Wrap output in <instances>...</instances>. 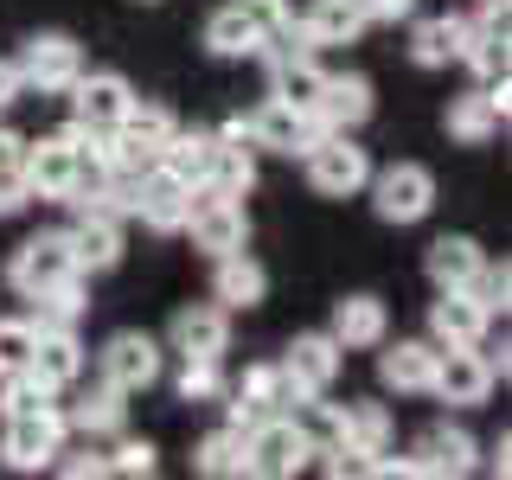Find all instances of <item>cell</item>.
Masks as SVG:
<instances>
[{"instance_id": "cell-1", "label": "cell", "mask_w": 512, "mask_h": 480, "mask_svg": "<svg viewBox=\"0 0 512 480\" xmlns=\"http://www.w3.org/2000/svg\"><path fill=\"white\" fill-rule=\"evenodd\" d=\"M308 455L314 448L301 442V429L288 423V416H256V423L244 429V474L256 480H288V474H301L308 468Z\"/></svg>"}, {"instance_id": "cell-2", "label": "cell", "mask_w": 512, "mask_h": 480, "mask_svg": "<svg viewBox=\"0 0 512 480\" xmlns=\"http://www.w3.org/2000/svg\"><path fill=\"white\" fill-rule=\"evenodd\" d=\"M13 288L32 301V295H45V288H58V282H71V276H84L77 269V256H71V231H39V237H26L20 250H13Z\"/></svg>"}, {"instance_id": "cell-3", "label": "cell", "mask_w": 512, "mask_h": 480, "mask_svg": "<svg viewBox=\"0 0 512 480\" xmlns=\"http://www.w3.org/2000/svg\"><path fill=\"white\" fill-rule=\"evenodd\" d=\"M58 448H64V410L58 404L7 416V436H0V461L7 468H52Z\"/></svg>"}, {"instance_id": "cell-4", "label": "cell", "mask_w": 512, "mask_h": 480, "mask_svg": "<svg viewBox=\"0 0 512 480\" xmlns=\"http://www.w3.org/2000/svg\"><path fill=\"white\" fill-rule=\"evenodd\" d=\"M308 180H314V192H327V199H352V192L372 180V160H365V148L346 141V128H327L308 148Z\"/></svg>"}, {"instance_id": "cell-5", "label": "cell", "mask_w": 512, "mask_h": 480, "mask_svg": "<svg viewBox=\"0 0 512 480\" xmlns=\"http://www.w3.org/2000/svg\"><path fill=\"white\" fill-rule=\"evenodd\" d=\"M186 231H192V244H199L205 256H231V250H244L250 224H244V205L237 199H224V192H212V186H192Z\"/></svg>"}, {"instance_id": "cell-6", "label": "cell", "mask_w": 512, "mask_h": 480, "mask_svg": "<svg viewBox=\"0 0 512 480\" xmlns=\"http://www.w3.org/2000/svg\"><path fill=\"white\" fill-rule=\"evenodd\" d=\"M372 186V205H378V218L384 224H416V218H429V205H436V180H429V167H384L378 180H365Z\"/></svg>"}, {"instance_id": "cell-7", "label": "cell", "mask_w": 512, "mask_h": 480, "mask_svg": "<svg viewBox=\"0 0 512 480\" xmlns=\"http://www.w3.org/2000/svg\"><path fill=\"white\" fill-rule=\"evenodd\" d=\"M244 135H250V148H276V154H308L327 128L314 122V109H288L269 96L256 116H244Z\"/></svg>"}, {"instance_id": "cell-8", "label": "cell", "mask_w": 512, "mask_h": 480, "mask_svg": "<svg viewBox=\"0 0 512 480\" xmlns=\"http://www.w3.org/2000/svg\"><path fill=\"white\" fill-rule=\"evenodd\" d=\"M186 212H192V186L180 173H167L160 160L148 173H135V218L148 231H186Z\"/></svg>"}, {"instance_id": "cell-9", "label": "cell", "mask_w": 512, "mask_h": 480, "mask_svg": "<svg viewBox=\"0 0 512 480\" xmlns=\"http://www.w3.org/2000/svg\"><path fill=\"white\" fill-rule=\"evenodd\" d=\"M20 167H26L32 199H71L84 154H77V141H71V135H45L39 148H26V154H20Z\"/></svg>"}, {"instance_id": "cell-10", "label": "cell", "mask_w": 512, "mask_h": 480, "mask_svg": "<svg viewBox=\"0 0 512 480\" xmlns=\"http://www.w3.org/2000/svg\"><path fill=\"white\" fill-rule=\"evenodd\" d=\"M429 391H436L442 404H487V391H493V359H480L474 346H442Z\"/></svg>"}, {"instance_id": "cell-11", "label": "cell", "mask_w": 512, "mask_h": 480, "mask_svg": "<svg viewBox=\"0 0 512 480\" xmlns=\"http://www.w3.org/2000/svg\"><path fill=\"white\" fill-rule=\"evenodd\" d=\"M128 103H135V90H128V77H116V71H77L71 77V109H77L84 128H116Z\"/></svg>"}, {"instance_id": "cell-12", "label": "cell", "mask_w": 512, "mask_h": 480, "mask_svg": "<svg viewBox=\"0 0 512 480\" xmlns=\"http://www.w3.org/2000/svg\"><path fill=\"white\" fill-rule=\"evenodd\" d=\"M84 71V52H77V39H64V32H39V39H26V58H20V84H39V90H71V77Z\"/></svg>"}, {"instance_id": "cell-13", "label": "cell", "mask_w": 512, "mask_h": 480, "mask_svg": "<svg viewBox=\"0 0 512 480\" xmlns=\"http://www.w3.org/2000/svg\"><path fill=\"white\" fill-rule=\"evenodd\" d=\"M160 378V346L148 333H116V340L103 346V384H116V391H148Z\"/></svg>"}, {"instance_id": "cell-14", "label": "cell", "mask_w": 512, "mask_h": 480, "mask_svg": "<svg viewBox=\"0 0 512 480\" xmlns=\"http://www.w3.org/2000/svg\"><path fill=\"white\" fill-rule=\"evenodd\" d=\"M487 308L468 295V288H442V301L429 308V340L436 346H480V333H487Z\"/></svg>"}, {"instance_id": "cell-15", "label": "cell", "mask_w": 512, "mask_h": 480, "mask_svg": "<svg viewBox=\"0 0 512 480\" xmlns=\"http://www.w3.org/2000/svg\"><path fill=\"white\" fill-rule=\"evenodd\" d=\"M340 359H346V346L333 340V333H301V340L288 346V359H282V365H288V378H295L301 391H314V397H320L333 378H340Z\"/></svg>"}, {"instance_id": "cell-16", "label": "cell", "mask_w": 512, "mask_h": 480, "mask_svg": "<svg viewBox=\"0 0 512 480\" xmlns=\"http://www.w3.org/2000/svg\"><path fill=\"white\" fill-rule=\"evenodd\" d=\"M224 346H231L224 308H180L173 314V352H180V359H218Z\"/></svg>"}, {"instance_id": "cell-17", "label": "cell", "mask_w": 512, "mask_h": 480, "mask_svg": "<svg viewBox=\"0 0 512 480\" xmlns=\"http://www.w3.org/2000/svg\"><path fill=\"white\" fill-rule=\"evenodd\" d=\"M32 378H45L52 391H64V384H77V372H84V346H77L71 327H45L39 340H32Z\"/></svg>"}, {"instance_id": "cell-18", "label": "cell", "mask_w": 512, "mask_h": 480, "mask_svg": "<svg viewBox=\"0 0 512 480\" xmlns=\"http://www.w3.org/2000/svg\"><path fill=\"white\" fill-rule=\"evenodd\" d=\"M474 468H480V448L455 423H436L423 436V448H416V474H474Z\"/></svg>"}, {"instance_id": "cell-19", "label": "cell", "mask_w": 512, "mask_h": 480, "mask_svg": "<svg viewBox=\"0 0 512 480\" xmlns=\"http://www.w3.org/2000/svg\"><path fill=\"white\" fill-rule=\"evenodd\" d=\"M372 116V84L365 77H327L314 96V122L320 128H359Z\"/></svg>"}, {"instance_id": "cell-20", "label": "cell", "mask_w": 512, "mask_h": 480, "mask_svg": "<svg viewBox=\"0 0 512 480\" xmlns=\"http://www.w3.org/2000/svg\"><path fill=\"white\" fill-rule=\"evenodd\" d=\"M71 256H77V269H84V276H96V269H116L122 263V218L84 212V218H77V231H71Z\"/></svg>"}, {"instance_id": "cell-21", "label": "cell", "mask_w": 512, "mask_h": 480, "mask_svg": "<svg viewBox=\"0 0 512 480\" xmlns=\"http://www.w3.org/2000/svg\"><path fill=\"white\" fill-rule=\"evenodd\" d=\"M333 448H352L359 461H372L391 448V410L384 404H340V442Z\"/></svg>"}, {"instance_id": "cell-22", "label": "cell", "mask_w": 512, "mask_h": 480, "mask_svg": "<svg viewBox=\"0 0 512 480\" xmlns=\"http://www.w3.org/2000/svg\"><path fill=\"white\" fill-rule=\"evenodd\" d=\"M436 340H397L391 352L378 359V378L391 384V391H429V378H436Z\"/></svg>"}, {"instance_id": "cell-23", "label": "cell", "mask_w": 512, "mask_h": 480, "mask_svg": "<svg viewBox=\"0 0 512 480\" xmlns=\"http://www.w3.org/2000/svg\"><path fill=\"white\" fill-rule=\"evenodd\" d=\"M365 26H372V20H365L359 0H314V7L301 13V32H308V45H352Z\"/></svg>"}, {"instance_id": "cell-24", "label": "cell", "mask_w": 512, "mask_h": 480, "mask_svg": "<svg viewBox=\"0 0 512 480\" xmlns=\"http://www.w3.org/2000/svg\"><path fill=\"white\" fill-rule=\"evenodd\" d=\"M212 154H218V135H205V128H173L167 148H160V167L180 173L186 186H205V173H212Z\"/></svg>"}, {"instance_id": "cell-25", "label": "cell", "mask_w": 512, "mask_h": 480, "mask_svg": "<svg viewBox=\"0 0 512 480\" xmlns=\"http://www.w3.org/2000/svg\"><path fill=\"white\" fill-rule=\"evenodd\" d=\"M500 122H506V109L493 103L487 90H468V96H455V103H448V135L468 141V148L493 141V135H500Z\"/></svg>"}, {"instance_id": "cell-26", "label": "cell", "mask_w": 512, "mask_h": 480, "mask_svg": "<svg viewBox=\"0 0 512 480\" xmlns=\"http://www.w3.org/2000/svg\"><path fill=\"white\" fill-rule=\"evenodd\" d=\"M480 263H487V256H480L474 237H436V244H429V282L436 288H468L480 276Z\"/></svg>"}, {"instance_id": "cell-27", "label": "cell", "mask_w": 512, "mask_h": 480, "mask_svg": "<svg viewBox=\"0 0 512 480\" xmlns=\"http://www.w3.org/2000/svg\"><path fill=\"white\" fill-rule=\"evenodd\" d=\"M384 301H372V295H346L340 308H333V340L340 346H384Z\"/></svg>"}, {"instance_id": "cell-28", "label": "cell", "mask_w": 512, "mask_h": 480, "mask_svg": "<svg viewBox=\"0 0 512 480\" xmlns=\"http://www.w3.org/2000/svg\"><path fill=\"white\" fill-rule=\"evenodd\" d=\"M218 301L224 308H256V301L269 295V276H263V263H250L244 250H231V256H218Z\"/></svg>"}, {"instance_id": "cell-29", "label": "cell", "mask_w": 512, "mask_h": 480, "mask_svg": "<svg viewBox=\"0 0 512 480\" xmlns=\"http://www.w3.org/2000/svg\"><path fill=\"white\" fill-rule=\"evenodd\" d=\"M250 180H256L250 141H244V135H218V154H212V173H205V186L224 192V199H244Z\"/></svg>"}, {"instance_id": "cell-30", "label": "cell", "mask_w": 512, "mask_h": 480, "mask_svg": "<svg viewBox=\"0 0 512 480\" xmlns=\"http://www.w3.org/2000/svg\"><path fill=\"white\" fill-rule=\"evenodd\" d=\"M461 45H468V20H455V13L416 20V32H410V58L416 64H448V58H461Z\"/></svg>"}, {"instance_id": "cell-31", "label": "cell", "mask_w": 512, "mask_h": 480, "mask_svg": "<svg viewBox=\"0 0 512 480\" xmlns=\"http://www.w3.org/2000/svg\"><path fill=\"white\" fill-rule=\"evenodd\" d=\"M269 71H276V103H288V109H314V96H320V84H327V71H320V64L308 58V52H295V58H276L269 64Z\"/></svg>"}, {"instance_id": "cell-32", "label": "cell", "mask_w": 512, "mask_h": 480, "mask_svg": "<svg viewBox=\"0 0 512 480\" xmlns=\"http://www.w3.org/2000/svg\"><path fill=\"white\" fill-rule=\"evenodd\" d=\"M122 391H116V384H96V391L90 397H77V404L71 410H64V429H84V436H116V429H122Z\"/></svg>"}, {"instance_id": "cell-33", "label": "cell", "mask_w": 512, "mask_h": 480, "mask_svg": "<svg viewBox=\"0 0 512 480\" xmlns=\"http://www.w3.org/2000/svg\"><path fill=\"white\" fill-rule=\"evenodd\" d=\"M461 58L480 71V84L506 77V13H487L480 26H468V45H461Z\"/></svg>"}, {"instance_id": "cell-34", "label": "cell", "mask_w": 512, "mask_h": 480, "mask_svg": "<svg viewBox=\"0 0 512 480\" xmlns=\"http://www.w3.org/2000/svg\"><path fill=\"white\" fill-rule=\"evenodd\" d=\"M173 128H180V122H173L160 103H128V109H122V122H116V135H122V141H135L141 154H154V160H160V148H167Z\"/></svg>"}, {"instance_id": "cell-35", "label": "cell", "mask_w": 512, "mask_h": 480, "mask_svg": "<svg viewBox=\"0 0 512 480\" xmlns=\"http://www.w3.org/2000/svg\"><path fill=\"white\" fill-rule=\"evenodd\" d=\"M205 45H212L218 58H256V26L244 20V7H218L212 20H205Z\"/></svg>"}, {"instance_id": "cell-36", "label": "cell", "mask_w": 512, "mask_h": 480, "mask_svg": "<svg viewBox=\"0 0 512 480\" xmlns=\"http://www.w3.org/2000/svg\"><path fill=\"white\" fill-rule=\"evenodd\" d=\"M192 468L212 474V480H237L244 474V429H212L199 442V455H192Z\"/></svg>"}, {"instance_id": "cell-37", "label": "cell", "mask_w": 512, "mask_h": 480, "mask_svg": "<svg viewBox=\"0 0 512 480\" xmlns=\"http://www.w3.org/2000/svg\"><path fill=\"white\" fill-rule=\"evenodd\" d=\"M39 301V314H32V327H77V314H84V276H71V282H58V288H45V295H32Z\"/></svg>"}, {"instance_id": "cell-38", "label": "cell", "mask_w": 512, "mask_h": 480, "mask_svg": "<svg viewBox=\"0 0 512 480\" xmlns=\"http://www.w3.org/2000/svg\"><path fill=\"white\" fill-rule=\"evenodd\" d=\"M32 340H39L32 320H0V378H13V372L32 365Z\"/></svg>"}, {"instance_id": "cell-39", "label": "cell", "mask_w": 512, "mask_h": 480, "mask_svg": "<svg viewBox=\"0 0 512 480\" xmlns=\"http://www.w3.org/2000/svg\"><path fill=\"white\" fill-rule=\"evenodd\" d=\"M180 397H186V404H212V397H224L218 359H186L180 365Z\"/></svg>"}, {"instance_id": "cell-40", "label": "cell", "mask_w": 512, "mask_h": 480, "mask_svg": "<svg viewBox=\"0 0 512 480\" xmlns=\"http://www.w3.org/2000/svg\"><path fill=\"white\" fill-rule=\"evenodd\" d=\"M52 397H58V391H52L45 378H32V372H13V378H7V397H0V410H7V416H13V410H45Z\"/></svg>"}, {"instance_id": "cell-41", "label": "cell", "mask_w": 512, "mask_h": 480, "mask_svg": "<svg viewBox=\"0 0 512 480\" xmlns=\"http://www.w3.org/2000/svg\"><path fill=\"white\" fill-rule=\"evenodd\" d=\"M468 295L480 301V308H487V314H506V295H512V269L500 263V269H493V263H480V276L468 282Z\"/></svg>"}, {"instance_id": "cell-42", "label": "cell", "mask_w": 512, "mask_h": 480, "mask_svg": "<svg viewBox=\"0 0 512 480\" xmlns=\"http://www.w3.org/2000/svg\"><path fill=\"white\" fill-rule=\"evenodd\" d=\"M237 7H244V20L256 26V39H276V32L295 20V13H288V0H237Z\"/></svg>"}, {"instance_id": "cell-43", "label": "cell", "mask_w": 512, "mask_h": 480, "mask_svg": "<svg viewBox=\"0 0 512 480\" xmlns=\"http://www.w3.org/2000/svg\"><path fill=\"white\" fill-rule=\"evenodd\" d=\"M26 199H32V186H26V167H20V160H0V218H13Z\"/></svg>"}, {"instance_id": "cell-44", "label": "cell", "mask_w": 512, "mask_h": 480, "mask_svg": "<svg viewBox=\"0 0 512 480\" xmlns=\"http://www.w3.org/2000/svg\"><path fill=\"white\" fill-rule=\"evenodd\" d=\"M109 474H154V448L148 442H116V455H103Z\"/></svg>"}, {"instance_id": "cell-45", "label": "cell", "mask_w": 512, "mask_h": 480, "mask_svg": "<svg viewBox=\"0 0 512 480\" xmlns=\"http://www.w3.org/2000/svg\"><path fill=\"white\" fill-rule=\"evenodd\" d=\"M359 7H365V20H410L416 0H359Z\"/></svg>"}, {"instance_id": "cell-46", "label": "cell", "mask_w": 512, "mask_h": 480, "mask_svg": "<svg viewBox=\"0 0 512 480\" xmlns=\"http://www.w3.org/2000/svg\"><path fill=\"white\" fill-rule=\"evenodd\" d=\"M58 468L71 474V480H84V474H109V468H103V455H71V461H58Z\"/></svg>"}, {"instance_id": "cell-47", "label": "cell", "mask_w": 512, "mask_h": 480, "mask_svg": "<svg viewBox=\"0 0 512 480\" xmlns=\"http://www.w3.org/2000/svg\"><path fill=\"white\" fill-rule=\"evenodd\" d=\"M20 96V64H0V109Z\"/></svg>"}, {"instance_id": "cell-48", "label": "cell", "mask_w": 512, "mask_h": 480, "mask_svg": "<svg viewBox=\"0 0 512 480\" xmlns=\"http://www.w3.org/2000/svg\"><path fill=\"white\" fill-rule=\"evenodd\" d=\"M480 13H506V0H480Z\"/></svg>"}]
</instances>
